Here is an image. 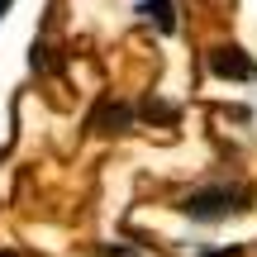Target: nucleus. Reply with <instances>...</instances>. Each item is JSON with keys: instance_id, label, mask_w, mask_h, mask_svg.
I'll list each match as a JSON object with an SVG mask.
<instances>
[{"instance_id": "1", "label": "nucleus", "mask_w": 257, "mask_h": 257, "mask_svg": "<svg viewBox=\"0 0 257 257\" xmlns=\"http://www.w3.org/2000/svg\"><path fill=\"white\" fill-rule=\"evenodd\" d=\"M243 191H229V186H214V191H195V195H186V205L181 210L191 214V219H224V214H233V210H243Z\"/></svg>"}, {"instance_id": "2", "label": "nucleus", "mask_w": 257, "mask_h": 257, "mask_svg": "<svg viewBox=\"0 0 257 257\" xmlns=\"http://www.w3.org/2000/svg\"><path fill=\"white\" fill-rule=\"evenodd\" d=\"M210 72L224 76V81H252V76H257V62L243 53L238 43H219L210 53Z\"/></svg>"}, {"instance_id": "3", "label": "nucleus", "mask_w": 257, "mask_h": 257, "mask_svg": "<svg viewBox=\"0 0 257 257\" xmlns=\"http://www.w3.org/2000/svg\"><path fill=\"white\" fill-rule=\"evenodd\" d=\"M95 128H100V134H119V128H128V110H124V105H100Z\"/></svg>"}, {"instance_id": "4", "label": "nucleus", "mask_w": 257, "mask_h": 257, "mask_svg": "<svg viewBox=\"0 0 257 257\" xmlns=\"http://www.w3.org/2000/svg\"><path fill=\"white\" fill-rule=\"evenodd\" d=\"M143 15L153 19L162 34H172V29H176V19H172V0H148V5H143Z\"/></svg>"}, {"instance_id": "5", "label": "nucleus", "mask_w": 257, "mask_h": 257, "mask_svg": "<svg viewBox=\"0 0 257 257\" xmlns=\"http://www.w3.org/2000/svg\"><path fill=\"white\" fill-rule=\"evenodd\" d=\"M205 257H238V252H233V248H224V252H205Z\"/></svg>"}, {"instance_id": "6", "label": "nucleus", "mask_w": 257, "mask_h": 257, "mask_svg": "<svg viewBox=\"0 0 257 257\" xmlns=\"http://www.w3.org/2000/svg\"><path fill=\"white\" fill-rule=\"evenodd\" d=\"M5 10H10V0H0V15H5Z\"/></svg>"}]
</instances>
